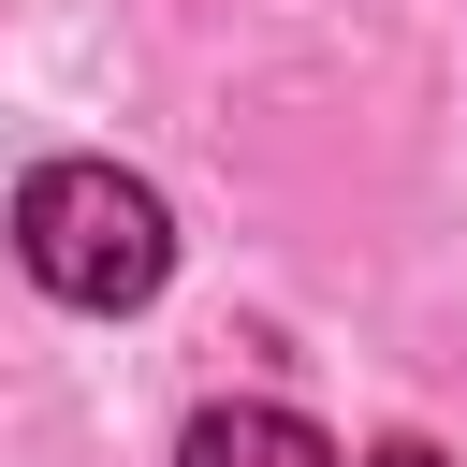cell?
<instances>
[{"instance_id": "obj_1", "label": "cell", "mask_w": 467, "mask_h": 467, "mask_svg": "<svg viewBox=\"0 0 467 467\" xmlns=\"http://www.w3.org/2000/svg\"><path fill=\"white\" fill-rule=\"evenodd\" d=\"M15 263H29L58 306H146L161 263H175V219H161V190L117 175V161H44V175L15 190Z\"/></svg>"}, {"instance_id": "obj_2", "label": "cell", "mask_w": 467, "mask_h": 467, "mask_svg": "<svg viewBox=\"0 0 467 467\" xmlns=\"http://www.w3.org/2000/svg\"><path fill=\"white\" fill-rule=\"evenodd\" d=\"M175 467H336V438H321L306 409H204Z\"/></svg>"}, {"instance_id": "obj_3", "label": "cell", "mask_w": 467, "mask_h": 467, "mask_svg": "<svg viewBox=\"0 0 467 467\" xmlns=\"http://www.w3.org/2000/svg\"><path fill=\"white\" fill-rule=\"evenodd\" d=\"M365 467H438V452H423V438H379V452H365Z\"/></svg>"}]
</instances>
